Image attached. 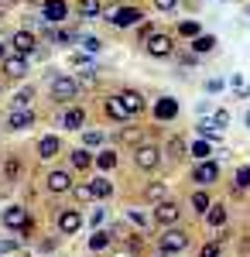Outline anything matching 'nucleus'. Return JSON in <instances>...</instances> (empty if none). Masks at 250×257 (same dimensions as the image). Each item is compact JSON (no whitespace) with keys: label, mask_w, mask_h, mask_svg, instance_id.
Wrapping results in <instances>:
<instances>
[{"label":"nucleus","mask_w":250,"mask_h":257,"mask_svg":"<svg viewBox=\"0 0 250 257\" xmlns=\"http://www.w3.org/2000/svg\"><path fill=\"white\" fill-rule=\"evenodd\" d=\"M199 134H202L206 141H223V134H219V127H216L212 120H202V123H199Z\"/></svg>","instance_id":"obj_29"},{"label":"nucleus","mask_w":250,"mask_h":257,"mask_svg":"<svg viewBox=\"0 0 250 257\" xmlns=\"http://www.w3.org/2000/svg\"><path fill=\"white\" fill-rule=\"evenodd\" d=\"M212 48H216V38L212 35H195L192 38V55H206Z\"/></svg>","instance_id":"obj_21"},{"label":"nucleus","mask_w":250,"mask_h":257,"mask_svg":"<svg viewBox=\"0 0 250 257\" xmlns=\"http://www.w3.org/2000/svg\"><path fill=\"white\" fill-rule=\"evenodd\" d=\"M11 45H14V52H18V55H24V59H28V55L35 52V45H38V41H35V35H31V31H18V35L11 38Z\"/></svg>","instance_id":"obj_12"},{"label":"nucleus","mask_w":250,"mask_h":257,"mask_svg":"<svg viewBox=\"0 0 250 257\" xmlns=\"http://www.w3.org/2000/svg\"><path fill=\"white\" fill-rule=\"evenodd\" d=\"M79 45H82V52H99V48H103V41H99V38H93V35L79 38Z\"/></svg>","instance_id":"obj_36"},{"label":"nucleus","mask_w":250,"mask_h":257,"mask_svg":"<svg viewBox=\"0 0 250 257\" xmlns=\"http://www.w3.org/2000/svg\"><path fill=\"white\" fill-rule=\"evenodd\" d=\"M178 216H182V209H178V202H172V199H161V202H158V209H154V219H158L161 226L178 223Z\"/></svg>","instance_id":"obj_8"},{"label":"nucleus","mask_w":250,"mask_h":257,"mask_svg":"<svg viewBox=\"0 0 250 257\" xmlns=\"http://www.w3.org/2000/svg\"><path fill=\"white\" fill-rule=\"evenodd\" d=\"M127 216L134 219L137 226H141V230H144V226H148V216H144V213H137V209H131V213H127Z\"/></svg>","instance_id":"obj_44"},{"label":"nucleus","mask_w":250,"mask_h":257,"mask_svg":"<svg viewBox=\"0 0 250 257\" xmlns=\"http://www.w3.org/2000/svg\"><path fill=\"white\" fill-rule=\"evenodd\" d=\"M0 62H4V72L14 76V79H21V76L28 72V59H24V55H4Z\"/></svg>","instance_id":"obj_14"},{"label":"nucleus","mask_w":250,"mask_h":257,"mask_svg":"<svg viewBox=\"0 0 250 257\" xmlns=\"http://www.w3.org/2000/svg\"><path fill=\"white\" fill-rule=\"evenodd\" d=\"M58 151H62V141H58V138H52V134L38 141V158H41V161H52V158L58 155Z\"/></svg>","instance_id":"obj_16"},{"label":"nucleus","mask_w":250,"mask_h":257,"mask_svg":"<svg viewBox=\"0 0 250 257\" xmlns=\"http://www.w3.org/2000/svg\"><path fill=\"white\" fill-rule=\"evenodd\" d=\"M69 158H72V165H76L79 172H86V168H89V165H93V155H89V151H86V148H76V151H72V155H69Z\"/></svg>","instance_id":"obj_26"},{"label":"nucleus","mask_w":250,"mask_h":257,"mask_svg":"<svg viewBox=\"0 0 250 257\" xmlns=\"http://www.w3.org/2000/svg\"><path fill=\"white\" fill-rule=\"evenodd\" d=\"M243 120H247V127H250V110H247V117H243Z\"/></svg>","instance_id":"obj_47"},{"label":"nucleus","mask_w":250,"mask_h":257,"mask_svg":"<svg viewBox=\"0 0 250 257\" xmlns=\"http://www.w3.org/2000/svg\"><path fill=\"white\" fill-rule=\"evenodd\" d=\"M151 35H154V28H151V24H148V21H144V24L137 28V38H141V41H148V38H151Z\"/></svg>","instance_id":"obj_41"},{"label":"nucleus","mask_w":250,"mask_h":257,"mask_svg":"<svg viewBox=\"0 0 250 257\" xmlns=\"http://www.w3.org/2000/svg\"><path fill=\"white\" fill-rule=\"evenodd\" d=\"M52 96L62 99V103L76 99V96H79V82L69 79V76H58V79H52Z\"/></svg>","instance_id":"obj_6"},{"label":"nucleus","mask_w":250,"mask_h":257,"mask_svg":"<svg viewBox=\"0 0 250 257\" xmlns=\"http://www.w3.org/2000/svg\"><path fill=\"white\" fill-rule=\"evenodd\" d=\"M4 226L7 230H21L24 237H31V230H35V219H31V213L24 209V206H11V209H4Z\"/></svg>","instance_id":"obj_1"},{"label":"nucleus","mask_w":250,"mask_h":257,"mask_svg":"<svg viewBox=\"0 0 250 257\" xmlns=\"http://www.w3.org/2000/svg\"><path fill=\"white\" fill-rule=\"evenodd\" d=\"M199 257H219V240H212V243H206Z\"/></svg>","instance_id":"obj_40"},{"label":"nucleus","mask_w":250,"mask_h":257,"mask_svg":"<svg viewBox=\"0 0 250 257\" xmlns=\"http://www.w3.org/2000/svg\"><path fill=\"white\" fill-rule=\"evenodd\" d=\"M55 219H58V230H62L65 237L79 233V226H82V213H79V209H58Z\"/></svg>","instance_id":"obj_7"},{"label":"nucleus","mask_w":250,"mask_h":257,"mask_svg":"<svg viewBox=\"0 0 250 257\" xmlns=\"http://www.w3.org/2000/svg\"><path fill=\"white\" fill-rule=\"evenodd\" d=\"M18 172H21V161H18V158H11V161H7V168H4L7 182H14V178H18Z\"/></svg>","instance_id":"obj_38"},{"label":"nucleus","mask_w":250,"mask_h":257,"mask_svg":"<svg viewBox=\"0 0 250 257\" xmlns=\"http://www.w3.org/2000/svg\"><path fill=\"white\" fill-rule=\"evenodd\" d=\"M93 165H96L99 172H110V168H116V155L113 151H99L96 158H93Z\"/></svg>","instance_id":"obj_27"},{"label":"nucleus","mask_w":250,"mask_h":257,"mask_svg":"<svg viewBox=\"0 0 250 257\" xmlns=\"http://www.w3.org/2000/svg\"><path fill=\"white\" fill-rule=\"evenodd\" d=\"M212 123H216V127H226V123H230V113H226V110H216Z\"/></svg>","instance_id":"obj_42"},{"label":"nucleus","mask_w":250,"mask_h":257,"mask_svg":"<svg viewBox=\"0 0 250 257\" xmlns=\"http://www.w3.org/2000/svg\"><path fill=\"white\" fill-rule=\"evenodd\" d=\"M65 14H69L65 0H45V7H41V21H45V24H62Z\"/></svg>","instance_id":"obj_9"},{"label":"nucleus","mask_w":250,"mask_h":257,"mask_svg":"<svg viewBox=\"0 0 250 257\" xmlns=\"http://www.w3.org/2000/svg\"><path fill=\"white\" fill-rule=\"evenodd\" d=\"M0 59H4V41H0Z\"/></svg>","instance_id":"obj_48"},{"label":"nucleus","mask_w":250,"mask_h":257,"mask_svg":"<svg viewBox=\"0 0 250 257\" xmlns=\"http://www.w3.org/2000/svg\"><path fill=\"white\" fill-rule=\"evenodd\" d=\"M82 123H86V110H82V106H69V110L62 113V127H65V131H82Z\"/></svg>","instance_id":"obj_13"},{"label":"nucleus","mask_w":250,"mask_h":257,"mask_svg":"<svg viewBox=\"0 0 250 257\" xmlns=\"http://www.w3.org/2000/svg\"><path fill=\"white\" fill-rule=\"evenodd\" d=\"M72 196H76L79 202H89V199H93V192H89V185H72Z\"/></svg>","instance_id":"obj_39"},{"label":"nucleus","mask_w":250,"mask_h":257,"mask_svg":"<svg viewBox=\"0 0 250 257\" xmlns=\"http://www.w3.org/2000/svg\"><path fill=\"white\" fill-rule=\"evenodd\" d=\"M144 48H148V55H154V59H168L175 52V41L172 35H161V31H154L151 38L144 41Z\"/></svg>","instance_id":"obj_4"},{"label":"nucleus","mask_w":250,"mask_h":257,"mask_svg":"<svg viewBox=\"0 0 250 257\" xmlns=\"http://www.w3.org/2000/svg\"><path fill=\"white\" fill-rule=\"evenodd\" d=\"M178 35H182V38H195V35H199V21H182V24H178Z\"/></svg>","instance_id":"obj_32"},{"label":"nucleus","mask_w":250,"mask_h":257,"mask_svg":"<svg viewBox=\"0 0 250 257\" xmlns=\"http://www.w3.org/2000/svg\"><path fill=\"white\" fill-rule=\"evenodd\" d=\"M161 155H168L172 161H178L182 155H185V138H178V134H175V138L165 144V151H161Z\"/></svg>","instance_id":"obj_23"},{"label":"nucleus","mask_w":250,"mask_h":257,"mask_svg":"<svg viewBox=\"0 0 250 257\" xmlns=\"http://www.w3.org/2000/svg\"><path fill=\"white\" fill-rule=\"evenodd\" d=\"M99 14H103V4H99V0H79V18H99Z\"/></svg>","instance_id":"obj_24"},{"label":"nucleus","mask_w":250,"mask_h":257,"mask_svg":"<svg viewBox=\"0 0 250 257\" xmlns=\"http://www.w3.org/2000/svg\"><path fill=\"white\" fill-rule=\"evenodd\" d=\"M31 103H35V89H21L14 96V110H31Z\"/></svg>","instance_id":"obj_28"},{"label":"nucleus","mask_w":250,"mask_h":257,"mask_svg":"<svg viewBox=\"0 0 250 257\" xmlns=\"http://www.w3.org/2000/svg\"><path fill=\"white\" fill-rule=\"evenodd\" d=\"M134 165H137V168H144V172H154V168L161 165V148H154V144H137Z\"/></svg>","instance_id":"obj_3"},{"label":"nucleus","mask_w":250,"mask_h":257,"mask_svg":"<svg viewBox=\"0 0 250 257\" xmlns=\"http://www.w3.org/2000/svg\"><path fill=\"white\" fill-rule=\"evenodd\" d=\"M0 18H4V4H0Z\"/></svg>","instance_id":"obj_49"},{"label":"nucleus","mask_w":250,"mask_h":257,"mask_svg":"<svg viewBox=\"0 0 250 257\" xmlns=\"http://www.w3.org/2000/svg\"><path fill=\"white\" fill-rule=\"evenodd\" d=\"M192 209L195 213H206L209 209V196L206 192H192Z\"/></svg>","instance_id":"obj_33"},{"label":"nucleus","mask_w":250,"mask_h":257,"mask_svg":"<svg viewBox=\"0 0 250 257\" xmlns=\"http://www.w3.org/2000/svg\"><path fill=\"white\" fill-rule=\"evenodd\" d=\"M103 219H106V213H103V209H93V216H89V223L96 226V223H103Z\"/></svg>","instance_id":"obj_46"},{"label":"nucleus","mask_w":250,"mask_h":257,"mask_svg":"<svg viewBox=\"0 0 250 257\" xmlns=\"http://www.w3.org/2000/svg\"><path fill=\"white\" fill-rule=\"evenodd\" d=\"M123 247H127V254H137V250L144 247V240H141V233H134V237H123Z\"/></svg>","instance_id":"obj_37"},{"label":"nucleus","mask_w":250,"mask_h":257,"mask_svg":"<svg viewBox=\"0 0 250 257\" xmlns=\"http://www.w3.org/2000/svg\"><path fill=\"white\" fill-rule=\"evenodd\" d=\"M0 89H4V86H0Z\"/></svg>","instance_id":"obj_51"},{"label":"nucleus","mask_w":250,"mask_h":257,"mask_svg":"<svg viewBox=\"0 0 250 257\" xmlns=\"http://www.w3.org/2000/svg\"><path fill=\"white\" fill-rule=\"evenodd\" d=\"M48 189H52V192H72L69 172H48Z\"/></svg>","instance_id":"obj_18"},{"label":"nucleus","mask_w":250,"mask_h":257,"mask_svg":"<svg viewBox=\"0 0 250 257\" xmlns=\"http://www.w3.org/2000/svg\"><path fill=\"white\" fill-rule=\"evenodd\" d=\"M154 7H158V11H175L178 0H154Z\"/></svg>","instance_id":"obj_45"},{"label":"nucleus","mask_w":250,"mask_h":257,"mask_svg":"<svg viewBox=\"0 0 250 257\" xmlns=\"http://www.w3.org/2000/svg\"><path fill=\"white\" fill-rule=\"evenodd\" d=\"M165 196H168V185H165V182H154V185L144 189V199H148V202H161Z\"/></svg>","instance_id":"obj_25"},{"label":"nucleus","mask_w":250,"mask_h":257,"mask_svg":"<svg viewBox=\"0 0 250 257\" xmlns=\"http://www.w3.org/2000/svg\"><path fill=\"white\" fill-rule=\"evenodd\" d=\"M116 99L123 103V110H127L131 117L144 110V96H141V93H134V89H123V93H120V96H116Z\"/></svg>","instance_id":"obj_15"},{"label":"nucleus","mask_w":250,"mask_h":257,"mask_svg":"<svg viewBox=\"0 0 250 257\" xmlns=\"http://www.w3.org/2000/svg\"><path fill=\"white\" fill-rule=\"evenodd\" d=\"M103 110H106V117H113V120H127V117H131V113L123 110V103H120L116 96L106 99V103H103Z\"/></svg>","instance_id":"obj_22"},{"label":"nucleus","mask_w":250,"mask_h":257,"mask_svg":"<svg viewBox=\"0 0 250 257\" xmlns=\"http://www.w3.org/2000/svg\"><path fill=\"white\" fill-rule=\"evenodd\" d=\"M35 127V110H11L7 113V131H28Z\"/></svg>","instance_id":"obj_11"},{"label":"nucleus","mask_w":250,"mask_h":257,"mask_svg":"<svg viewBox=\"0 0 250 257\" xmlns=\"http://www.w3.org/2000/svg\"><path fill=\"white\" fill-rule=\"evenodd\" d=\"M120 141H123V144H137V141H141V127H123V131H120Z\"/></svg>","instance_id":"obj_34"},{"label":"nucleus","mask_w":250,"mask_h":257,"mask_svg":"<svg viewBox=\"0 0 250 257\" xmlns=\"http://www.w3.org/2000/svg\"><path fill=\"white\" fill-rule=\"evenodd\" d=\"M189 247V233L185 230H165L161 233V254H178Z\"/></svg>","instance_id":"obj_5"},{"label":"nucleus","mask_w":250,"mask_h":257,"mask_svg":"<svg viewBox=\"0 0 250 257\" xmlns=\"http://www.w3.org/2000/svg\"><path fill=\"white\" fill-rule=\"evenodd\" d=\"M154 117H158V120H175V117H178V99H172V96L158 99V106H154Z\"/></svg>","instance_id":"obj_17"},{"label":"nucleus","mask_w":250,"mask_h":257,"mask_svg":"<svg viewBox=\"0 0 250 257\" xmlns=\"http://www.w3.org/2000/svg\"><path fill=\"white\" fill-rule=\"evenodd\" d=\"M89 192H93V199H110V196H113V182L99 175V178L89 182Z\"/></svg>","instance_id":"obj_19"},{"label":"nucleus","mask_w":250,"mask_h":257,"mask_svg":"<svg viewBox=\"0 0 250 257\" xmlns=\"http://www.w3.org/2000/svg\"><path fill=\"white\" fill-rule=\"evenodd\" d=\"M99 141H103V134H99V131H89V134H86V148H96Z\"/></svg>","instance_id":"obj_43"},{"label":"nucleus","mask_w":250,"mask_h":257,"mask_svg":"<svg viewBox=\"0 0 250 257\" xmlns=\"http://www.w3.org/2000/svg\"><path fill=\"white\" fill-rule=\"evenodd\" d=\"M123 257H134V254H123Z\"/></svg>","instance_id":"obj_50"},{"label":"nucleus","mask_w":250,"mask_h":257,"mask_svg":"<svg viewBox=\"0 0 250 257\" xmlns=\"http://www.w3.org/2000/svg\"><path fill=\"white\" fill-rule=\"evenodd\" d=\"M206 223L219 230V226L226 223V206H223V202H209V209H206Z\"/></svg>","instance_id":"obj_20"},{"label":"nucleus","mask_w":250,"mask_h":257,"mask_svg":"<svg viewBox=\"0 0 250 257\" xmlns=\"http://www.w3.org/2000/svg\"><path fill=\"white\" fill-rule=\"evenodd\" d=\"M233 182H236V189H250V168H247V165H243V168H236Z\"/></svg>","instance_id":"obj_35"},{"label":"nucleus","mask_w":250,"mask_h":257,"mask_svg":"<svg viewBox=\"0 0 250 257\" xmlns=\"http://www.w3.org/2000/svg\"><path fill=\"white\" fill-rule=\"evenodd\" d=\"M103 18L110 21L113 28H131V24H141L144 14L137 7H113V11H103Z\"/></svg>","instance_id":"obj_2"},{"label":"nucleus","mask_w":250,"mask_h":257,"mask_svg":"<svg viewBox=\"0 0 250 257\" xmlns=\"http://www.w3.org/2000/svg\"><path fill=\"white\" fill-rule=\"evenodd\" d=\"M192 178L199 182V185H212V182L219 178V165H216V161H209V158L199 161V165L192 168Z\"/></svg>","instance_id":"obj_10"},{"label":"nucleus","mask_w":250,"mask_h":257,"mask_svg":"<svg viewBox=\"0 0 250 257\" xmlns=\"http://www.w3.org/2000/svg\"><path fill=\"white\" fill-rule=\"evenodd\" d=\"M103 247H110V233H106V230H96V233L89 237V250H103Z\"/></svg>","instance_id":"obj_30"},{"label":"nucleus","mask_w":250,"mask_h":257,"mask_svg":"<svg viewBox=\"0 0 250 257\" xmlns=\"http://www.w3.org/2000/svg\"><path fill=\"white\" fill-rule=\"evenodd\" d=\"M189 155H192L195 161H206L209 158V141H195L192 148H189Z\"/></svg>","instance_id":"obj_31"}]
</instances>
